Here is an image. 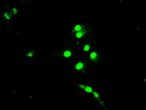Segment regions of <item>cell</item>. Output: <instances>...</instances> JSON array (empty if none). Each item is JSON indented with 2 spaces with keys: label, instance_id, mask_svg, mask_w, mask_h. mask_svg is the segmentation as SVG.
Wrapping results in <instances>:
<instances>
[{
  "label": "cell",
  "instance_id": "obj_7",
  "mask_svg": "<svg viewBox=\"0 0 146 110\" xmlns=\"http://www.w3.org/2000/svg\"><path fill=\"white\" fill-rule=\"evenodd\" d=\"M78 89L82 93H88L90 95L94 92V90H95V88L89 83H78Z\"/></svg>",
  "mask_w": 146,
  "mask_h": 110
},
{
  "label": "cell",
  "instance_id": "obj_6",
  "mask_svg": "<svg viewBox=\"0 0 146 110\" xmlns=\"http://www.w3.org/2000/svg\"><path fill=\"white\" fill-rule=\"evenodd\" d=\"M72 46L76 47L80 52L82 53V55L84 57L85 55H87V54L90 53L92 50H94L96 48V44L93 43V42H85V43H75Z\"/></svg>",
  "mask_w": 146,
  "mask_h": 110
},
{
  "label": "cell",
  "instance_id": "obj_8",
  "mask_svg": "<svg viewBox=\"0 0 146 110\" xmlns=\"http://www.w3.org/2000/svg\"><path fill=\"white\" fill-rule=\"evenodd\" d=\"M1 17H2V20H3L4 22H6V23L11 22V21L14 19L11 16V14H10V12H9L8 9H4V10L1 12Z\"/></svg>",
  "mask_w": 146,
  "mask_h": 110
},
{
  "label": "cell",
  "instance_id": "obj_4",
  "mask_svg": "<svg viewBox=\"0 0 146 110\" xmlns=\"http://www.w3.org/2000/svg\"><path fill=\"white\" fill-rule=\"evenodd\" d=\"M105 55V50L100 47H96L94 50H92L90 53L84 56V58L95 68L96 66L101 65L102 64L103 57Z\"/></svg>",
  "mask_w": 146,
  "mask_h": 110
},
{
  "label": "cell",
  "instance_id": "obj_9",
  "mask_svg": "<svg viewBox=\"0 0 146 110\" xmlns=\"http://www.w3.org/2000/svg\"><path fill=\"white\" fill-rule=\"evenodd\" d=\"M8 10L13 18H15L16 16H18L19 14H20V10H19V8H17V7H13V8H10V9H8Z\"/></svg>",
  "mask_w": 146,
  "mask_h": 110
},
{
  "label": "cell",
  "instance_id": "obj_5",
  "mask_svg": "<svg viewBox=\"0 0 146 110\" xmlns=\"http://www.w3.org/2000/svg\"><path fill=\"white\" fill-rule=\"evenodd\" d=\"M41 56V53L37 48H23L19 50L17 58L22 62H32Z\"/></svg>",
  "mask_w": 146,
  "mask_h": 110
},
{
  "label": "cell",
  "instance_id": "obj_1",
  "mask_svg": "<svg viewBox=\"0 0 146 110\" xmlns=\"http://www.w3.org/2000/svg\"><path fill=\"white\" fill-rule=\"evenodd\" d=\"M94 36V27L90 25L85 28L75 32L74 34L68 36L66 39L71 42L72 45L75 43H85V42H92Z\"/></svg>",
  "mask_w": 146,
  "mask_h": 110
},
{
  "label": "cell",
  "instance_id": "obj_3",
  "mask_svg": "<svg viewBox=\"0 0 146 110\" xmlns=\"http://www.w3.org/2000/svg\"><path fill=\"white\" fill-rule=\"evenodd\" d=\"M56 56H58V58H60V60H62L65 62H69V60H78V58H84L82 53L74 46L64 47V48L62 49L60 51H58Z\"/></svg>",
  "mask_w": 146,
  "mask_h": 110
},
{
  "label": "cell",
  "instance_id": "obj_2",
  "mask_svg": "<svg viewBox=\"0 0 146 110\" xmlns=\"http://www.w3.org/2000/svg\"><path fill=\"white\" fill-rule=\"evenodd\" d=\"M65 64H66V69L73 72V73L83 74L94 68L84 58L69 60V62H66Z\"/></svg>",
  "mask_w": 146,
  "mask_h": 110
}]
</instances>
